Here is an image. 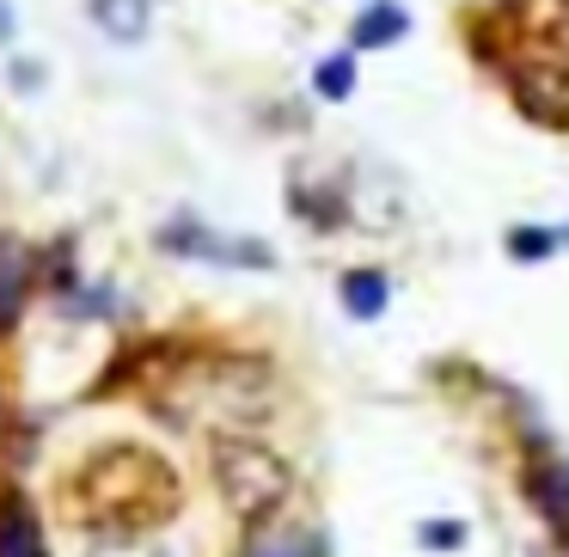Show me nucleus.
Returning a JSON list of instances; mask_svg holds the SVG:
<instances>
[{"mask_svg":"<svg viewBox=\"0 0 569 557\" xmlns=\"http://www.w3.org/2000/svg\"><path fill=\"white\" fill-rule=\"evenodd\" d=\"M417 539H422V545H459V539H466V527H453V520H447V527H435V520H429Z\"/></svg>","mask_w":569,"mask_h":557,"instance_id":"obj_14","label":"nucleus"},{"mask_svg":"<svg viewBox=\"0 0 569 557\" xmlns=\"http://www.w3.org/2000/svg\"><path fill=\"white\" fill-rule=\"evenodd\" d=\"M532 503H539V515L551 520V533H563L569 539V466H539L532 471Z\"/></svg>","mask_w":569,"mask_h":557,"instance_id":"obj_6","label":"nucleus"},{"mask_svg":"<svg viewBox=\"0 0 569 557\" xmlns=\"http://www.w3.org/2000/svg\"><path fill=\"white\" fill-rule=\"evenodd\" d=\"M508 92H515V111L527 123L569 129V68L563 62H520L508 74Z\"/></svg>","mask_w":569,"mask_h":557,"instance_id":"obj_3","label":"nucleus"},{"mask_svg":"<svg viewBox=\"0 0 569 557\" xmlns=\"http://www.w3.org/2000/svg\"><path fill=\"white\" fill-rule=\"evenodd\" d=\"M26 288H31V270H26V258H19V246H0V331L19 319Z\"/></svg>","mask_w":569,"mask_h":557,"instance_id":"obj_7","label":"nucleus"},{"mask_svg":"<svg viewBox=\"0 0 569 557\" xmlns=\"http://www.w3.org/2000/svg\"><path fill=\"white\" fill-rule=\"evenodd\" d=\"M92 557H166V551H153V545H141V539H104Z\"/></svg>","mask_w":569,"mask_h":557,"instance_id":"obj_13","label":"nucleus"},{"mask_svg":"<svg viewBox=\"0 0 569 557\" xmlns=\"http://www.w3.org/2000/svg\"><path fill=\"white\" fill-rule=\"evenodd\" d=\"M0 557H50V545H43V520H38V508H31L19 490L0 496Z\"/></svg>","mask_w":569,"mask_h":557,"instance_id":"obj_4","label":"nucleus"},{"mask_svg":"<svg viewBox=\"0 0 569 557\" xmlns=\"http://www.w3.org/2000/svg\"><path fill=\"white\" fill-rule=\"evenodd\" d=\"M312 87H319L325 99H349V92H356V62H349V56H325Z\"/></svg>","mask_w":569,"mask_h":557,"instance_id":"obj_11","label":"nucleus"},{"mask_svg":"<svg viewBox=\"0 0 569 557\" xmlns=\"http://www.w3.org/2000/svg\"><path fill=\"white\" fill-rule=\"evenodd\" d=\"M239 557H319V545L307 533H258Z\"/></svg>","mask_w":569,"mask_h":557,"instance_id":"obj_10","label":"nucleus"},{"mask_svg":"<svg viewBox=\"0 0 569 557\" xmlns=\"http://www.w3.org/2000/svg\"><path fill=\"white\" fill-rule=\"evenodd\" d=\"M13 38V7H7V0H0V43Z\"/></svg>","mask_w":569,"mask_h":557,"instance_id":"obj_15","label":"nucleus"},{"mask_svg":"<svg viewBox=\"0 0 569 557\" xmlns=\"http://www.w3.org/2000/svg\"><path fill=\"white\" fill-rule=\"evenodd\" d=\"M386 295H392V288H386L380 270H349V276H343V307L356 312V319H380V312H386Z\"/></svg>","mask_w":569,"mask_h":557,"instance_id":"obj_8","label":"nucleus"},{"mask_svg":"<svg viewBox=\"0 0 569 557\" xmlns=\"http://www.w3.org/2000/svg\"><path fill=\"white\" fill-rule=\"evenodd\" d=\"M74 508H80V520L104 527V539H136V533L172 520L178 478L160 454H148L136 441H111L80 466Z\"/></svg>","mask_w":569,"mask_h":557,"instance_id":"obj_1","label":"nucleus"},{"mask_svg":"<svg viewBox=\"0 0 569 557\" xmlns=\"http://www.w3.org/2000/svg\"><path fill=\"white\" fill-rule=\"evenodd\" d=\"M92 19H99V31H104V38L136 43V38H148L153 0H92Z\"/></svg>","mask_w":569,"mask_h":557,"instance_id":"obj_5","label":"nucleus"},{"mask_svg":"<svg viewBox=\"0 0 569 557\" xmlns=\"http://www.w3.org/2000/svg\"><path fill=\"white\" fill-rule=\"evenodd\" d=\"M551 246L557 239L545 233V227H520V233H508V251H515V258H551Z\"/></svg>","mask_w":569,"mask_h":557,"instance_id":"obj_12","label":"nucleus"},{"mask_svg":"<svg viewBox=\"0 0 569 557\" xmlns=\"http://www.w3.org/2000/svg\"><path fill=\"white\" fill-rule=\"evenodd\" d=\"M405 26H410L405 7H368V13L356 19V43H361V50H380V43L405 38Z\"/></svg>","mask_w":569,"mask_h":557,"instance_id":"obj_9","label":"nucleus"},{"mask_svg":"<svg viewBox=\"0 0 569 557\" xmlns=\"http://www.w3.org/2000/svg\"><path fill=\"white\" fill-rule=\"evenodd\" d=\"M209 471H214V490L221 503L233 508L239 520H263L288 503L295 490V471L282 466V454H270L263 441L251 435H214L209 441Z\"/></svg>","mask_w":569,"mask_h":557,"instance_id":"obj_2","label":"nucleus"}]
</instances>
